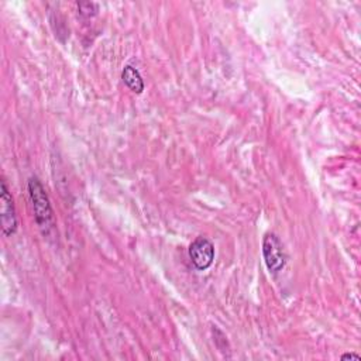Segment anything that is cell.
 Listing matches in <instances>:
<instances>
[{
    "label": "cell",
    "instance_id": "8992f818",
    "mask_svg": "<svg viewBox=\"0 0 361 361\" xmlns=\"http://www.w3.org/2000/svg\"><path fill=\"white\" fill-rule=\"evenodd\" d=\"M76 6H78L79 13L85 17H93L99 10V6L96 3H92V1H80Z\"/></svg>",
    "mask_w": 361,
    "mask_h": 361
},
{
    "label": "cell",
    "instance_id": "52a82bcc",
    "mask_svg": "<svg viewBox=\"0 0 361 361\" xmlns=\"http://www.w3.org/2000/svg\"><path fill=\"white\" fill-rule=\"evenodd\" d=\"M341 360H360V355L358 354H354V353H345L341 355Z\"/></svg>",
    "mask_w": 361,
    "mask_h": 361
},
{
    "label": "cell",
    "instance_id": "3957f363",
    "mask_svg": "<svg viewBox=\"0 0 361 361\" xmlns=\"http://www.w3.org/2000/svg\"><path fill=\"white\" fill-rule=\"evenodd\" d=\"M0 202H1V210H0L1 230H3V234L8 237L14 234L17 230V216H16L13 197L8 192V188L4 179H1L0 182Z\"/></svg>",
    "mask_w": 361,
    "mask_h": 361
},
{
    "label": "cell",
    "instance_id": "6da1fadb",
    "mask_svg": "<svg viewBox=\"0 0 361 361\" xmlns=\"http://www.w3.org/2000/svg\"><path fill=\"white\" fill-rule=\"evenodd\" d=\"M28 192L32 203L35 221L41 227L42 233L48 234L54 226V212L48 195L45 193L42 183L37 178H31L28 180Z\"/></svg>",
    "mask_w": 361,
    "mask_h": 361
},
{
    "label": "cell",
    "instance_id": "277c9868",
    "mask_svg": "<svg viewBox=\"0 0 361 361\" xmlns=\"http://www.w3.org/2000/svg\"><path fill=\"white\" fill-rule=\"evenodd\" d=\"M189 258L196 269H207L214 259V245L206 237H197L189 245Z\"/></svg>",
    "mask_w": 361,
    "mask_h": 361
},
{
    "label": "cell",
    "instance_id": "5b68a950",
    "mask_svg": "<svg viewBox=\"0 0 361 361\" xmlns=\"http://www.w3.org/2000/svg\"><path fill=\"white\" fill-rule=\"evenodd\" d=\"M121 79H123V82L126 83V86H127L131 92H134V93H141V92L144 90L142 78H141L140 72H138L135 68H133V66H130V65L124 66V69H123V72H121Z\"/></svg>",
    "mask_w": 361,
    "mask_h": 361
},
{
    "label": "cell",
    "instance_id": "7a4b0ae2",
    "mask_svg": "<svg viewBox=\"0 0 361 361\" xmlns=\"http://www.w3.org/2000/svg\"><path fill=\"white\" fill-rule=\"evenodd\" d=\"M262 255L269 272H279L286 264V254L283 245L276 234L268 233L262 240Z\"/></svg>",
    "mask_w": 361,
    "mask_h": 361
}]
</instances>
